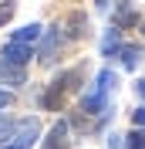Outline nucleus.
Masks as SVG:
<instances>
[{"mask_svg":"<svg viewBox=\"0 0 145 149\" xmlns=\"http://www.w3.org/2000/svg\"><path fill=\"white\" fill-rule=\"evenodd\" d=\"M111 88H115V74H111V71H101L98 81H95V88H91V92L81 98V109L88 112V115H101V112L108 109V95H111Z\"/></svg>","mask_w":145,"mask_h":149,"instance_id":"f257e3e1","label":"nucleus"},{"mask_svg":"<svg viewBox=\"0 0 145 149\" xmlns=\"http://www.w3.org/2000/svg\"><path fill=\"white\" fill-rule=\"evenodd\" d=\"M78 81H81V71H78V68H71V71L57 74L54 81H51V88L44 92V98H41V105H44V109H61V105H64V95L71 92V88H74Z\"/></svg>","mask_w":145,"mask_h":149,"instance_id":"f03ea898","label":"nucleus"},{"mask_svg":"<svg viewBox=\"0 0 145 149\" xmlns=\"http://www.w3.org/2000/svg\"><path fill=\"white\" fill-rule=\"evenodd\" d=\"M37 136H41V122L37 119H20L17 125H14V132H10V139L0 149H30L37 142Z\"/></svg>","mask_w":145,"mask_h":149,"instance_id":"7ed1b4c3","label":"nucleus"},{"mask_svg":"<svg viewBox=\"0 0 145 149\" xmlns=\"http://www.w3.org/2000/svg\"><path fill=\"white\" fill-rule=\"evenodd\" d=\"M0 58H7V61H14V65H24V68H27V61L34 58V47H30V44H20V41H7L3 51H0Z\"/></svg>","mask_w":145,"mask_h":149,"instance_id":"20e7f679","label":"nucleus"},{"mask_svg":"<svg viewBox=\"0 0 145 149\" xmlns=\"http://www.w3.org/2000/svg\"><path fill=\"white\" fill-rule=\"evenodd\" d=\"M24 78H27V68L24 65H14L7 58H0V81L3 85H24Z\"/></svg>","mask_w":145,"mask_h":149,"instance_id":"39448f33","label":"nucleus"},{"mask_svg":"<svg viewBox=\"0 0 145 149\" xmlns=\"http://www.w3.org/2000/svg\"><path fill=\"white\" fill-rule=\"evenodd\" d=\"M41 149H68V122H54Z\"/></svg>","mask_w":145,"mask_h":149,"instance_id":"423d86ee","label":"nucleus"},{"mask_svg":"<svg viewBox=\"0 0 145 149\" xmlns=\"http://www.w3.org/2000/svg\"><path fill=\"white\" fill-rule=\"evenodd\" d=\"M118 58H122V65L132 71V68H138V61L145 58V51L138 44H122V47H118Z\"/></svg>","mask_w":145,"mask_h":149,"instance_id":"0eeeda50","label":"nucleus"},{"mask_svg":"<svg viewBox=\"0 0 145 149\" xmlns=\"http://www.w3.org/2000/svg\"><path fill=\"white\" fill-rule=\"evenodd\" d=\"M118 47H122V37H118V31H108V34H105V41H101V51H105V54H115Z\"/></svg>","mask_w":145,"mask_h":149,"instance_id":"6e6552de","label":"nucleus"},{"mask_svg":"<svg viewBox=\"0 0 145 149\" xmlns=\"http://www.w3.org/2000/svg\"><path fill=\"white\" fill-rule=\"evenodd\" d=\"M125 146H128V149H145V129H142V125H138L135 132H128V136H125Z\"/></svg>","mask_w":145,"mask_h":149,"instance_id":"1a4fd4ad","label":"nucleus"},{"mask_svg":"<svg viewBox=\"0 0 145 149\" xmlns=\"http://www.w3.org/2000/svg\"><path fill=\"white\" fill-rule=\"evenodd\" d=\"M14 125H17V122H10V119H0V146H3V142L10 139V132H14Z\"/></svg>","mask_w":145,"mask_h":149,"instance_id":"9d476101","label":"nucleus"},{"mask_svg":"<svg viewBox=\"0 0 145 149\" xmlns=\"http://www.w3.org/2000/svg\"><path fill=\"white\" fill-rule=\"evenodd\" d=\"M10 17H14V0H7V3H0V24H7Z\"/></svg>","mask_w":145,"mask_h":149,"instance_id":"9b49d317","label":"nucleus"},{"mask_svg":"<svg viewBox=\"0 0 145 149\" xmlns=\"http://www.w3.org/2000/svg\"><path fill=\"white\" fill-rule=\"evenodd\" d=\"M132 20H135V14H132V7L125 3V7L118 10V27H122V24H132Z\"/></svg>","mask_w":145,"mask_h":149,"instance_id":"f8f14e48","label":"nucleus"},{"mask_svg":"<svg viewBox=\"0 0 145 149\" xmlns=\"http://www.w3.org/2000/svg\"><path fill=\"white\" fill-rule=\"evenodd\" d=\"M7 105H10V92H3V88H0V112L7 109Z\"/></svg>","mask_w":145,"mask_h":149,"instance_id":"ddd939ff","label":"nucleus"},{"mask_svg":"<svg viewBox=\"0 0 145 149\" xmlns=\"http://www.w3.org/2000/svg\"><path fill=\"white\" fill-rule=\"evenodd\" d=\"M135 125H142V129H145V109H138V112H135Z\"/></svg>","mask_w":145,"mask_h":149,"instance_id":"4468645a","label":"nucleus"},{"mask_svg":"<svg viewBox=\"0 0 145 149\" xmlns=\"http://www.w3.org/2000/svg\"><path fill=\"white\" fill-rule=\"evenodd\" d=\"M138 95H142V98H145V81H138Z\"/></svg>","mask_w":145,"mask_h":149,"instance_id":"2eb2a0df","label":"nucleus"}]
</instances>
